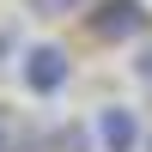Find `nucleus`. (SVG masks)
Listing matches in <instances>:
<instances>
[{"mask_svg":"<svg viewBox=\"0 0 152 152\" xmlns=\"http://www.w3.org/2000/svg\"><path fill=\"white\" fill-rule=\"evenodd\" d=\"M18 79H24L31 97H55L73 79V61H67L61 43H31V49H18Z\"/></svg>","mask_w":152,"mask_h":152,"instance_id":"1","label":"nucleus"},{"mask_svg":"<svg viewBox=\"0 0 152 152\" xmlns=\"http://www.w3.org/2000/svg\"><path fill=\"white\" fill-rule=\"evenodd\" d=\"M91 140L104 152H146V128H140V110L128 104H104L91 116Z\"/></svg>","mask_w":152,"mask_h":152,"instance_id":"2","label":"nucleus"},{"mask_svg":"<svg viewBox=\"0 0 152 152\" xmlns=\"http://www.w3.org/2000/svg\"><path fill=\"white\" fill-rule=\"evenodd\" d=\"M85 31H91L97 43H128V37L146 31V6L140 0H97V6L85 12Z\"/></svg>","mask_w":152,"mask_h":152,"instance_id":"3","label":"nucleus"},{"mask_svg":"<svg viewBox=\"0 0 152 152\" xmlns=\"http://www.w3.org/2000/svg\"><path fill=\"white\" fill-rule=\"evenodd\" d=\"M24 6H31L37 18H79L91 0H24Z\"/></svg>","mask_w":152,"mask_h":152,"instance_id":"4","label":"nucleus"},{"mask_svg":"<svg viewBox=\"0 0 152 152\" xmlns=\"http://www.w3.org/2000/svg\"><path fill=\"white\" fill-rule=\"evenodd\" d=\"M85 140H91V134H85L79 122H61V128H49V146H55V152H85Z\"/></svg>","mask_w":152,"mask_h":152,"instance_id":"5","label":"nucleus"},{"mask_svg":"<svg viewBox=\"0 0 152 152\" xmlns=\"http://www.w3.org/2000/svg\"><path fill=\"white\" fill-rule=\"evenodd\" d=\"M128 67H134V79H140V85H152V43L134 49V61H128Z\"/></svg>","mask_w":152,"mask_h":152,"instance_id":"6","label":"nucleus"},{"mask_svg":"<svg viewBox=\"0 0 152 152\" xmlns=\"http://www.w3.org/2000/svg\"><path fill=\"white\" fill-rule=\"evenodd\" d=\"M0 152H12V134H6V122H0Z\"/></svg>","mask_w":152,"mask_h":152,"instance_id":"7","label":"nucleus"},{"mask_svg":"<svg viewBox=\"0 0 152 152\" xmlns=\"http://www.w3.org/2000/svg\"><path fill=\"white\" fill-rule=\"evenodd\" d=\"M146 152H152V128H146Z\"/></svg>","mask_w":152,"mask_h":152,"instance_id":"8","label":"nucleus"},{"mask_svg":"<svg viewBox=\"0 0 152 152\" xmlns=\"http://www.w3.org/2000/svg\"><path fill=\"white\" fill-rule=\"evenodd\" d=\"M12 152H24V146H12Z\"/></svg>","mask_w":152,"mask_h":152,"instance_id":"9","label":"nucleus"}]
</instances>
